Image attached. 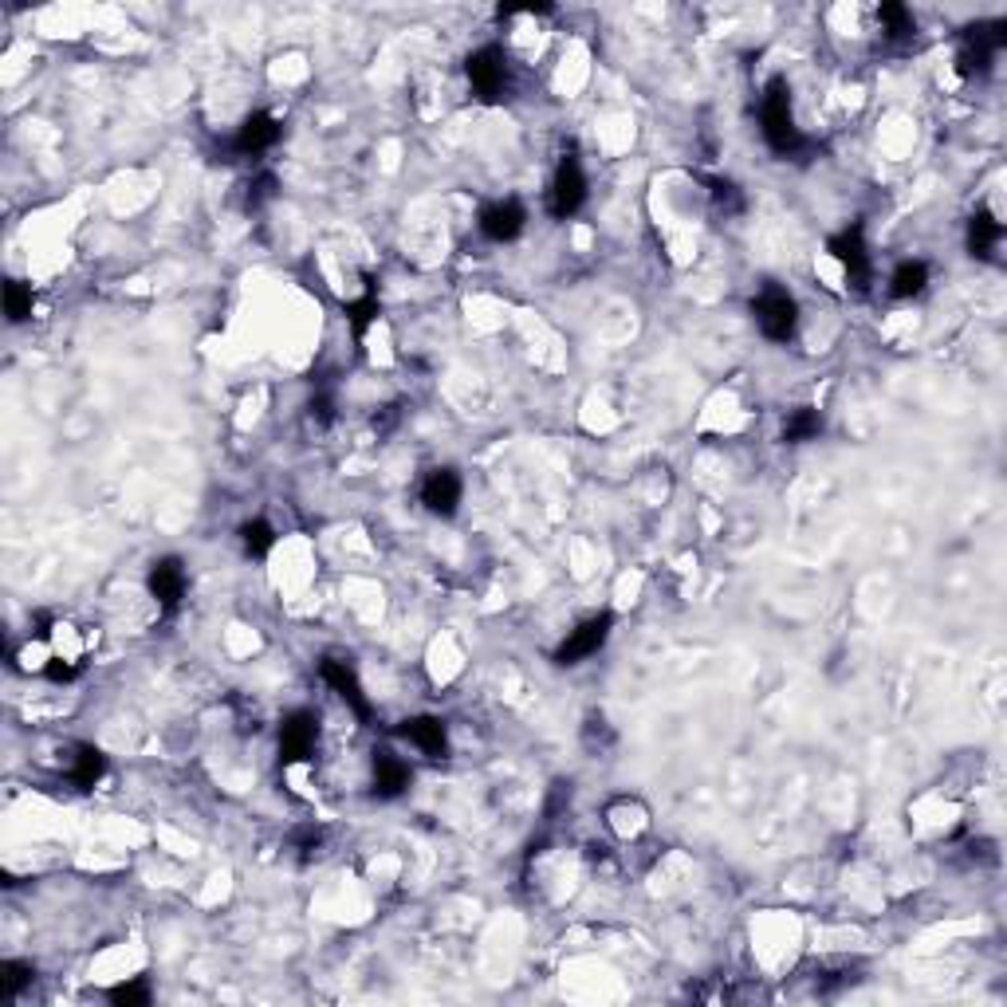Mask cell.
Returning <instances> with one entry per match:
<instances>
[{
  "instance_id": "6da1fadb",
  "label": "cell",
  "mask_w": 1007,
  "mask_h": 1007,
  "mask_svg": "<svg viewBox=\"0 0 1007 1007\" xmlns=\"http://www.w3.org/2000/svg\"><path fill=\"white\" fill-rule=\"evenodd\" d=\"M760 126H764V138H767V146H772L775 153H787V158H792V153H799L803 146H807L803 130L795 126L792 87H787V80H783V75L767 80L764 99H760Z\"/></svg>"
},
{
  "instance_id": "7a4b0ae2",
  "label": "cell",
  "mask_w": 1007,
  "mask_h": 1007,
  "mask_svg": "<svg viewBox=\"0 0 1007 1007\" xmlns=\"http://www.w3.org/2000/svg\"><path fill=\"white\" fill-rule=\"evenodd\" d=\"M752 319L760 327V335L772 342H792L795 327H799V304L792 292L783 288H764L752 299Z\"/></svg>"
},
{
  "instance_id": "3957f363",
  "label": "cell",
  "mask_w": 1007,
  "mask_h": 1007,
  "mask_svg": "<svg viewBox=\"0 0 1007 1007\" xmlns=\"http://www.w3.org/2000/svg\"><path fill=\"white\" fill-rule=\"evenodd\" d=\"M1004 44H1007L1004 20H988V24L964 28L961 52H956V72L961 75H984L992 63H996V55L1004 52Z\"/></svg>"
},
{
  "instance_id": "277c9868",
  "label": "cell",
  "mask_w": 1007,
  "mask_h": 1007,
  "mask_svg": "<svg viewBox=\"0 0 1007 1007\" xmlns=\"http://www.w3.org/2000/svg\"><path fill=\"white\" fill-rule=\"evenodd\" d=\"M465 75L473 83V95L480 103H500L504 91H508V55L504 47L485 44L465 60Z\"/></svg>"
},
{
  "instance_id": "5b68a950",
  "label": "cell",
  "mask_w": 1007,
  "mask_h": 1007,
  "mask_svg": "<svg viewBox=\"0 0 1007 1007\" xmlns=\"http://www.w3.org/2000/svg\"><path fill=\"white\" fill-rule=\"evenodd\" d=\"M827 252H830V261L842 268L846 284H855L858 292L870 288V244H866L862 225H850V229H842V233H835Z\"/></svg>"
},
{
  "instance_id": "8992f818",
  "label": "cell",
  "mask_w": 1007,
  "mask_h": 1007,
  "mask_svg": "<svg viewBox=\"0 0 1007 1007\" xmlns=\"http://www.w3.org/2000/svg\"><path fill=\"white\" fill-rule=\"evenodd\" d=\"M611 629H614V614H611V611L583 618V622H579V626L563 638V646L555 649V666H579V661L594 657L598 649L606 646V638H611Z\"/></svg>"
},
{
  "instance_id": "52a82bcc",
  "label": "cell",
  "mask_w": 1007,
  "mask_h": 1007,
  "mask_svg": "<svg viewBox=\"0 0 1007 1007\" xmlns=\"http://www.w3.org/2000/svg\"><path fill=\"white\" fill-rule=\"evenodd\" d=\"M548 205H551V213H555L559 221L575 216L579 209L586 205V173H583V162H579L575 153H563V158H559L555 178H551Z\"/></svg>"
},
{
  "instance_id": "ba28073f",
  "label": "cell",
  "mask_w": 1007,
  "mask_h": 1007,
  "mask_svg": "<svg viewBox=\"0 0 1007 1007\" xmlns=\"http://www.w3.org/2000/svg\"><path fill=\"white\" fill-rule=\"evenodd\" d=\"M315 744H319V720H315V712L307 709L288 712L284 724H279V760L288 767L307 764L315 755Z\"/></svg>"
},
{
  "instance_id": "9c48e42d",
  "label": "cell",
  "mask_w": 1007,
  "mask_h": 1007,
  "mask_svg": "<svg viewBox=\"0 0 1007 1007\" xmlns=\"http://www.w3.org/2000/svg\"><path fill=\"white\" fill-rule=\"evenodd\" d=\"M146 591H150V598L162 606L166 614H173L181 606V598H186V591H189L186 563H181L178 555L153 559L150 575H146Z\"/></svg>"
},
{
  "instance_id": "30bf717a",
  "label": "cell",
  "mask_w": 1007,
  "mask_h": 1007,
  "mask_svg": "<svg viewBox=\"0 0 1007 1007\" xmlns=\"http://www.w3.org/2000/svg\"><path fill=\"white\" fill-rule=\"evenodd\" d=\"M319 677L331 685L335 697H339V701L347 704V709H351L354 717L362 720V724L374 717V709H370V697L362 692V681H359V674H354L351 661H342V657H324V661H319Z\"/></svg>"
},
{
  "instance_id": "8fae6325",
  "label": "cell",
  "mask_w": 1007,
  "mask_h": 1007,
  "mask_svg": "<svg viewBox=\"0 0 1007 1007\" xmlns=\"http://www.w3.org/2000/svg\"><path fill=\"white\" fill-rule=\"evenodd\" d=\"M460 496H465V485L453 468H433L430 477L422 480V504L430 508L433 516H457L460 508Z\"/></svg>"
},
{
  "instance_id": "7c38bea8",
  "label": "cell",
  "mask_w": 1007,
  "mask_h": 1007,
  "mask_svg": "<svg viewBox=\"0 0 1007 1007\" xmlns=\"http://www.w3.org/2000/svg\"><path fill=\"white\" fill-rule=\"evenodd\" d=\"M279 123L276 118L268 115V110H256V115H248L241 123V130H236V138H233V150L236 153H244V158H261V153H268L272 146L279 142Z\"/></svg>"
},
{
  "instance_id": "4fadbf2b",
  "label": "cell",
  "mask_w": 1007,
  "mask_h": 1007,
  "mask_svg": "<svg viewBox=\"0 0 1007 1007\" xmlns=\"http://www.w3.org/2000/svg\"><path fill=\"white\" fill-rule=\"evenodd\" d=\"M523 225H528V209L520 205V201H492V205L480 213V233L488 236V241L504 244V241H516V236L523 233Z\"/></svg>"
},
{
  "instance_id": "5bb4252c",
  "label": "cell",
  "mask_w": 1007,
  "mask_h": 1007,
  "mask_svg": "<svg viewBox=\"0 0 1007 1007\" xmlns=\"http://www.w3.org/2000/svg\"><path fill=\"white\" fill-rule=\"evenodd\" d=\"M606 827H611V835L629 842V838L649 830V807L642 799H634V795H618V799L606 803Z\"/></svg>"
},
{
  "instance_id": "9a60e30c",
  "label": "cell",
  "mask_w": 1007,
  "mask_h": 1007,
  "mask_svg": "<svg viewBox=\"0 0 1007 1007\" xmlns=\"http://www.w3.org/2000/svg\"><path fill=\"white\" fill-rule=\"evenodd\" d=\"M402 736L410 740V744H414L422 755H430V760H445V755H449V729H445V720L441 717L405 720Z\"/></svg>"
},
{
  "instance_id": "2e32d148",
  "label": "cell",
  "mask_w": 1007,
  "mask_h": 1007,
  "mask_svg": "<svg viewBox=\"0 0 1007 1007\" xmlns=\"http://www.w3.org/2000/svg\"><path fill=\"white\" fill-rule=\"evenodd\" d=\"M999 244H1004V221H999L996 213L976 209V213L968 216V252L976 261H996Z\"/></svg>"
},
{
  "instance_id": "e0dca14e",
  "label": "cell",
  "mask_w": 1007,
  "mask_h": 1007,
  "mask_svg": "<svg viewBox=\"0 0 1007 1007\" xmlns=\"http://www.w3.org/2000/svg\"><path fill=\"white\" fill-rule=\"evenodd\" d=\"M410 780H414V772H410V764H405L402 755H394V752L374 755V795L378 799H398V795L410 787Z\"/></svg>"
},
{
  "instance_id": "ac0fdd59",
  "label": "cell",
  "mask_w": 1007,
  "mask_h": 1007,
  "mask_svg": "<svg viewBox=\"0 0 1007 1007\" xmlns=\"http://www.w3.org/2000/svg\"><path fill=\"white\" fill-rule=\"evenodd\" d=\"M103 772H107V755L99 752V748H91V744H80L75 748V760H72V783L80 787V792H91L95 783L103 780Z\"/></svg>"
},
{
  "instance_id": "d6986e66",
  "label": "cell",
  "mask_w": 1007,
  "mask_h": 1007,
  "mask_svg": "<svg viewBox=\"0 0 1007 1007\" xmlns=\"http://www.w3.org/2000/svg\"><path fill=\"white\" fill-rule=\"evenodd\" d=\"M925 284H929V264L925 261H901L890 276V296L913 299V296L925 292Z\"/></svg>"
},
{
  "instance_id": "ffe728a7",
  "label": "cell",
  "mask_w": 1007,
  "mask_h": 1007,
  "mask_svg": "<svg viewBox=\"0 0 1007 1007\" xmlns=\"http://www.w3.org/2000/svg\"><path fill=\"white\" fill-rule=\"evenodd\" d=\"M823 433V414L815 405H799L792 414L783 417V441L787 445H803V441H815Z\"/></svg>"
},
{
  "instance_id": "44dd1931",
  "label": "cell",
  "mask_w": 1007,
  "mask_h": 1007,
  "mask_svg": "<svg viewBox=\"0 0 1007 1007\" xmlns=\"http://www.w3.org/2000/svg\"><path fill=\"white\" fill-rule=\"evenodd\" d=\"M241 548H244V555L248 559H264L268 555L272 548H276V531H272V523L268 520H244L241 523Z\"/></svg>"
},
{
  "instance_id": "7402d4cb",
  "label": "cell",
  "mask_w": 1007,
  "mask_h": 1007,
  "mask_svg": "<svg viewBox=\"0 0 1007 1007\" xmlns=\"http://www.w3.org/2000/svg\"><path fill=\"white\" fill-rule=\"evenodd\" d=\"M32 976H36V968L24 961H4L0 964V999H17L20 992L32 984Z\"/></svg>"
},
{
  "instance_id": "603a6c76",
  "label": "cell",
  "mask_w": 1007,
  "mask_h": 1007,
  "mask_svg": "<svg viewBox=\"0 0 1007 1007\" xmlns=\"http://www.w3.org/2000/svg\"><path fill=\"white\" fill-rule=\"evenodd\" d=\"M878 24H881V32H886L890 40L913 36V12H909L905 4H881V9H878Z\"/></svg>"
},
{
  "instance_id": "cb8c5ba5",
  "label": "cell",
  "mask_w": 1007,
  "mask_h": 1007,
  "mask_svg": "<svg viewBox=\"0 0 1007 1007\" xmlns=\"http://www.w3.org/2000/svg\"><path fill=\"white\" fill-rule=\"evenodd\" d=\"M4 315H9L12 324H24L28 315H32V288H28L24 279H9L4 284Z\"/></svg>"
},
{
  "instance_id": "d4e9b609",
  "label": "cell",
  "mask_w": 1007,
  "mask_h": 1007,
  "mask_svg": "<svg viewBox=\"0 0 1007 1007\" xmlns=\"http://www.w3.org/2000/svg\"><path fill=\"white\" fill-rule=\"evenodd\" d=\"M709 193H712V205H717V213L732 216L744 209V193L736 189V181L729 178H709Z\"/></svg>"
},
{
  "instance_id": "484cf974",
  "label": "cell",
  "mask_w": 1007,
  "mask_h": 1007,
  "mask_svg": "<svg viewBox=\"0 0 1007 1007\" xmlns=\"http://www.w3.org/2000/svg\"><path fill=\"white\" fill-rule=\"evenodd\" d=\"M107 999L115 1007H146V1004H150V984H146V981L115 984V988L107 992Z\"/></svg>"
},
{
  "instance_id": "4316f807",
  "label": "cell",
  "mask_w": 1007,
  "mask_h": 1007,
  "mask_svg": "<svg viewBox=\"0 0 1007 1007\" xmlns=\"http://www.w3.org/2000/svg\"><path fill=\"white\" fill-rule=\"evenodd\" d=\"M319 842H324V830H319V827H299L296 830V842H292V846L299 850V858H304V862H311V858L319 855Z\"/></svg>"
},
{
  "instance_id": "83f0119b",
  "label": "cell",
  "mask_w": 1007,
  "mask_h": 1007,
  "mask_svg": "<svg viewBox=\"0 0 1007 1007\" xmlns=\"http://www.w3.org/2000/svg\"><path fill=\"white\" fill-rule=\"evenodd\" d=\"M272 198H276V178L272 173H261L256 181H248V209H261Z\"/></svg>"
},
{
  "instance_id": "f1b7e54d",
  "label": "cell",
  "mask_w": 1007,
  "mask_h": 1007,
  "mask_svg": "<svg viewBox=\"0 0 1007 1007\" xmlns=\"http://www.w3.org/2000/svg\"><path fill=\"white\" fill-rule=\"evenodd\" d=\"M307 417H311L315 425H331V422H335L331 402H327V398H315V402L307 405Z\"/></svg>"
},
{
  "instance_id": "f546056e",
  "label": "cell",
  "mask_w": 1007,
  "mask_h": 1007,
  "mask_svg": "<svg viewBox=\"0 0 1007 1007\" xmlns=\"http://www.w3.org/2000/svg\"><path fill=\"white\" fill-rule=\"evenodd\" d=\"M394 422H398V410H394V405H386V414L374 417V430H390Z\"/></svg>"
}]
</instances>
